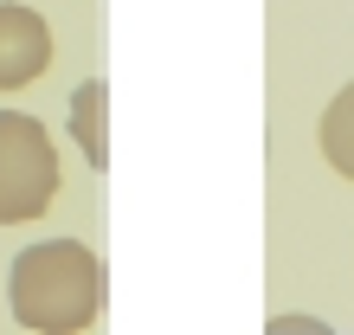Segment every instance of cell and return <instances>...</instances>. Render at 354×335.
Wrapping results in <instances>:
<instances>
[{
	"label": "cell",
	"mask_w": 354,
	"mask_h": 335,
	"mask_svg": "<svg viewBox=\"0 0 354 335\" xmlns=\"http://www.w3.org/2000/svg\"><path fill=\"white\" fill-rule=\"evenodd\" d=\"M103 258L77 239H39L7 271V303L32 335H91L103 316Z\"/></svg>",
	"instance_id": "obj_1"
},
{
	"label": "cell",
	"mask_w": 354,
	"mask_h": 335,
	"mask_svg": "<svg viewBox=\"0 0 354 335\" xmlns=\"http://www.w3.org/2000/svg\"><path fill=\"white\" fill-rule=\"evenodd\" d=\"M58 194L52 136L26 110H0V226H26Z\"/></svg>",
	"instance_id": "obj_2"
},
{
	"label": "cell",
	"mask_w": 354,
	"mask_h": 335,
	"mask_svg": "<svg viewBox=\"0 0 354 335\" xmlns=\"http://www.w3.org/2000/svg\"><path fill=\"white\" fill-rule=\"evenodd\" d=\"M52 65V26L19 0H0V91H26Z\"/></svg>",
	"instance_id": "obj_3"
},
{
	"label": "cell",
	"mask_w": 354,
	"mask_h": 335,
	"mask_svg": "<svg viewBox=\"0 0 354 335\" xmlns=\"http://www.w3.org/2000/svg\"><path fill=\"white\" fill-rule=\"evenodd\" d=\"M103 110H110V78H84L71 97V136L91 168H110V116Z\"/></svg>",
	"instance_id": "obj_4"
},
{
	"label": "cell",
	"mask_w": 354,
	"mask_h": 335,
	"mask_svg": "<svg viewBox=\"0 0 354 335\" xmlns=\"http://www.w3.org/2000/svg\"><path fill=\"white\" fill-rule=\"evenodd\" d=\"M322 155H328L335 174L354 181V84H342L335 103L322 110Z\"/></svg>",
	"instance_id": "obj_5"
}]
</instances>
